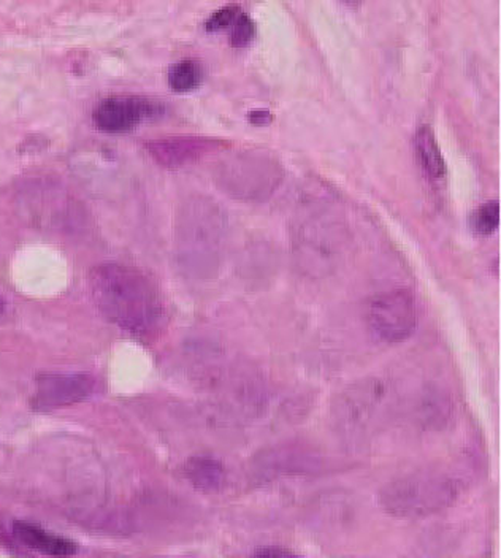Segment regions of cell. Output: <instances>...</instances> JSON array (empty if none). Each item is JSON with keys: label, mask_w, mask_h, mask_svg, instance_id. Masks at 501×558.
Instances as JSON below:
<instances>
[{"label": "cell", "mask_w": 501, "mask_h": 558, "mask_svg": "<svg viewBox=\"0 0 501 558\" xmlns=\"http://www.w3.org/2000/svg\"><path fill=\"white\" fill-rule=\"evenodd\" d=\"M455 498V486L441 474L417 473L382 488V508L399 518H423L447 508Z\"/></svg>", "instance_id": "obj_2"}, {"label": "cell", "mask_w": 501, "mask_h": 558, "mask_svg": "<svg viewBox=\"0 0 501 558\" xmlns=\"http://www.w3.org/2000/svg\"><path fill=\"white\" fill-rule=\"evenodd\" d=\"M12 533L13 538L23 546L45 554V556L71 557L76 553V544L73 541L47 532V530L30 522H13Z\"/></svg>", "instance_id": "obj_8"}, {"label": "cell", "mask_w": 501, "mask_h": 558, "mask_svg": "<svg viewBox=\"0 0 501 558\" xmlns=\"http://www.w3.org/2000/svg\"><path fill=\"white\" fill-rule=\"evenodd\" d=\"M270 120L271 114L270 111L267 110H256L249 113V121L253 122V124H269Z\"/></svg>", "instance_id": "obj_16"}, {"label": "cell", "mask_w": 501, "mask_h": 558, "mask_svg": "<svg viewBox=\"0 0 501 558\" xmlns=\"http://www.w3.org/2000/svg\"><path fill=\"white\" fill-rule=\"evenodd\" d=\"M184 474L194 487L204 492H216L225 481V469L211 456H198L187 460Z\"/></svg>", "instance_id": "obj_9"}, {"label": "cell", "mask_w": 501, "mask_h": 558, "mask_svg": "<svg viewBox=\"0 0 501 558\" xmlns=\"http://www.w3.org/2000/svg\"><path fill=\"white\" fill-rule=\"evenodd\" d=\"M218 146V140L179 135V137L159 138L148 143V151L162 166L176 169V167L197 162L200 157L213 151Z\"/></svg>", "instance_id": "obj_7"}, {"label": "cell", "mask_w": 501, "mask_h": 558, "mask_svg": "<svg viewBox=\"0 0 501 558\" xmlns=\"http://www.w3.org/2000/svg\"><path fill=\"white\" fill-rule=\"evenodd\" d=\"M254 558H304L298 554L292 553V550L283 549V547H264V549L257 550Z\"/></svg>", "instance_id": "obj_15"}, {"label": "cell", "mask_w": 501, "mask_h": 558, "mask_svg": "<svg viewBox=\"0 0 501 558\" xmlns=\"http://www.w3.org/2000/svg\"><path fill=\"white\" fill-rule=\"evenodd\" d=\"M201 72L200 62L196 59H183L176 62L169 72V85L176 93H190L200 85Z\"/></svg>", "instance_id": "obj_11"}, {"label": "cell", "mask_w": 501, "mask_h": 558, "mask_svg": "<svg viewBox=\"0 0 501 558\" xmlns=\"http://www.w3.org/2000/svg\"><path fill=\"white\" fill-rule=\"evenodd\" d=\"M96 390V379L82 373H50L37 378L36 407L56 410L88 400Z\"/></svg>", "instance_id": "obj_6"}, {"label": "cell", "mask_w": 501, "mask_h": 558, "mask_svg": "<svg viewBox=\"0 0 501 558\" xmlns=\"http://www.w3.org/2000/svg\"><path fill=\"white\" fill-rule=\"evenodd\" d=\"M161 104L144 96H111L97 105L93 120L106 132H125L161 113Z\"/></svg>", "instance_id": "obj_5"}, {"label": "cell", "mask_w": 501, "mask_h": 558, "mask_svg": "<svg viewBox=\"0 0 501 558\" xmlns=\"http://www.w3.org/2000/svg\"><path fill=\"white\" fill-rule=\"evenodd\" d=\"M414 146H416L417 157H419L420 166L426 170L433 180H441L447 177V160L441 155L440 146H438L437 137L429 125H423L417 129L416 137H414Z\"/></svg>", "instance_id": "obj_10"}, {"label": "cell", "mask_w": 501, "mask_h": 558, "mask_svg": "<svg viewBox=\"0 0 501 558\" xmlns=\"http://www.w3.org/2000/svg\"><path fill=\"white\" fill-rule=\"evenodd\" d=\"M283 177L273 156L260 151H240L219 166V184L232 197L260 201L274 191Z\"/></svg>", "instance_id": "obj_3"}, {"label": "cell", "mask_w": 501, "mask_h": 558, "mask_svg": "<svg viewBox=\"0 0 501 558\" xmlns=\"http://www.w3.org/2000/svg\"><path fill=\"white\" fill-rule=\"evenodd\" d=\"M500 222V204L497 201L487 202L472 215V227L481 235L496 232Z\"/></svg>", "instance_id": "obj_12"}, {"label": "cell", "mask_w": 501, "mask_h": 558, "mask_svg": "<svg viewBox=\"0 0 501 558\" xmlns=\"http://www.w3.org/2000/svg\"><path fill=\"white\" fill-rule=\"evenodd\" d=\"M371 329L388 343L406 340L416 329V302L408 291H392L376 296L368 313Z\"/></svg>", "instance_id": "obj_4"}, {"label": "cell", "mask_w": 501, "mask_h": 558, "mask_svg": "<svg viewBox=\"0 0 501 558\" xmlns=\"http://www.w3.org/2000/svg\"><path fill=\"white\" fill-rule=\"evenodd\" d=\"M5 312V302H3L2 296H0V314Z\"/></svg>", "instance_id": "obj_17"}, {"label": "cell", "mask_w": 501, "mask_h": 558, "mask_svg": "<svg viewBox=\"0 0 501 558\" xmlns=\"http://www.w3.org/2000/svg\"><path fill=\"white\" fill-rule=\"evenodd\" d=\"M88 284L97 308L114 326L135 337H151L161 330L166 319L162 296L137 268L106 262L90 270Z\"/></svg>", "instance_id": "obj_1"}, {"label": "cell", "mask_w": 501, "mask_h": 558, "mask_svg": "<svg viewBox=\"0 0 501 558\" xmlns=\"http://www.w3.org/2000/svg\"><path fill=\"white\" fill-rule=\"evenodd\" d=\"M242 12L239 5H225L222 9L216 10L213 15L208 17L207 23H205V27L207 31H219L225 29V27H231L235 17L239 16V13Z\"/></svg>", "instance_id": "obj_14"}, {"label": "cell", "mask_w": 501, "mask_h": 558, "mask_svg": "<svg viewBox=\"0 0 501 558\" xmlns=\"http://www.w3.org/2000/svg\"><path fill=\"white\" fill-rule=\"evenodd\" d=\"M231 41L233 47H246L256 35V23L246 13L240 12L232 23Z\"/></svg>", "instance_id": "obj_13"}]
</instances>
